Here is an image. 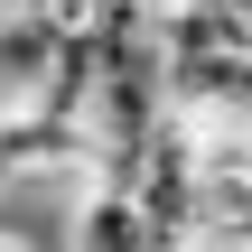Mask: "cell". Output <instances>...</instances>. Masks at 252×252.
<instances>
[{
  "label": "cell",
  "mask_w": 252,
  "mask_h": 252,
  "mask_svg": "<svg viewBox=\"0 0 252 252\" xmlns=\"http://www.w3.org/2000/svg\"><path fill=\"white\" fill-rule=\"evenodd\" d=\"M65 75V28L37 9H0V112H37Z\"/></svg>",
  "instance_id": "cell-1"
},
{
  "label": "cell",
  "mask_w": 252,
  "mask_h": 252,
  "mask_svg": "<svg viewBox=\"0 0 252 252\" xmlns=\"http://www.w3.org/2000/svg\"><path fill=\"white\" fill-rule=\"evenodd\" d=\"M0 252H37V243H28V234H19V224H0Z\"/></svg>",
  "instance_id": "cell-2"
},
{
  "label": "cell",
  "mask_w": 252,
  "mask_h": 252,
  "mask_svg": "<svg viewBox=\"0 0 252 252\" xmlns=\"http://www.w3.org/2000/svg\"><path fill=\"white\" fill-rule=\"evenodd\" d=\"M0 9H28V0H0Z\"/></svg>",
  "instance_id": "cell-3"
},
{
  "label": "cell",
  "mask_w": 252,
  "mask_h": 252,
  "mask_svg": "<svg viewBox=\"0 0 252 252\" xmlns=\"http://www.w3.org/2000/svg\"><path fill=\"white\" fill-rule=\"evenodd\" d=\"M234 9H252V0H234Z\"/></svg>",
  "instance_id": "cell-4"
}]
</instances>
